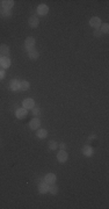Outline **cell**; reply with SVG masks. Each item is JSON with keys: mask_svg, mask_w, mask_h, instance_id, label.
I'll use <instances>...</instances> for the list:
<instances>
[{"mask_svg": "<svg viewBox=\"0 0 109 209\" xmlns=\"http://www.w3.org/2000/svg\"><path fill=\"white\" fill-rule=\"evenodd\" d=\"M36 12H37V14H38V15L44 16V15H47L48 13H49V7H48L45 4H41V5H38V6H37Z\"/></svg>", "mask_w": 109, "mask_h": 209, "instance_id": "cell-2", "label": "cell"}, {"mask_svg": "<svg viewBox=\"0 0 109 209\" xmlns=\"http://www.w3.org/2000/svg\"><path fill=\"white\" fill-rule=\"evenodd\" d=\"M28 25L30 26L31 28H37L38 25H40V20H38V17L35 16V15L30 16L29 20H28Z\"/></svg>", "mask_w": 109, "mask_h": 209, "instance_id": "cell-11", "label": "cell"}, {"mask_svg": "<svg viewBox=\"0 0 109 209\" xmlns=\"http://www.w3.org/2000/svg\"><path fill=\"white\" fill-rule=\"evenodd\" d=\"M67 158H69V155H67V152L65 150H61L57 153V161H59V163H62V164L67 161Z\"/></svg>", "mask_w": 109, "mask_h": 209, "instance_id": "cell-8", "label": "cell"}, {"mask_svg": "<svg viewBox=\"0 0 109 209\" xmlns=\"http://www.w3.org/2000/svg\"><path fill=\"white\" fill-rule=\"evenodd\" d=\"M25 47H26V49L29 51V50H31V49H34V47H35V38L34 37H27L26 38V41H25Z\"/></svg>", "mask_w": 109, "mask_h": 209, "instance_id": "cell-9", "label": "cell"}, {"mask_svg": "<svg viewBox=\"0 0 109 209\" xmlns=\"http://www.w3.org/2000/svg\"><path fill=\"white\" fill-rule=\"evenodd\" d=\"M28 57L30 58L31 61H37V59L40 58V54H38V51H37V50L31 49V50L28 51Z\"/></svg>", "mask_w": 109, "mask_h": 209, "instance_id": "cell-15", "label": "cell"}, {"mask_svg": "<svg viewBox=\"0 0 109 209\" xmlns=\"http://www.w3.org/2000/svg\"><path fill=\"white\" fill-rule=\"evenodd\" d=\"M100 28H101V29H100V32L102 33V34H108V32H109V23H102Z\"/></svg>", "mask_w": 109, "mask_h": 209, "instance_id": "cell-20", "label": "cell"}, {"mask_svg": "<svg viewBox=\"0 0 109 209\" xmlns=\"http://www.w3.org/2000/svg\"><path fill=\"white\" fill-rule=\"evenodd\" d=\"M1 15L5 17H11L12 16V11L11 9H2L1 11Z\"/></svg>", "mask_w": 109, "mask_h": 209, "instance_id": "cell-21", "label": "cell"}, {"mask_svg": "<svg viewBox=\"0 0 109 209\" xmlns=\"http://www.w3.org/2000/svg\"><path fill=\"white\" fill-rule=\"evenodd\" d=\"M90 26L94 28V29H99L100 27H101V20H100V17H97V16H93V17H91V20H90Z\"/></svg>", "mask_w": 109, "mask_h": 209, "instance_id": "cell-3", "label": "cell"}, {"mask_svg": "<svg viewBox=\"0 0 109 209\" xmlns=\"http://www.w3.org/2000/svg\"><path fill=\"white\" fill-rule=\"evenodd\" d=\"M27 114H28V111L25 109L23 107H22V108H16L15 109V116L19 119V120L25 119V117L27 116Z\"/></svg>", "mask_w": 109, "mask_h": 209, "instance_id": "cell-6", "label": "cell"}, {"mask_svg": "<svg viewBox=\"0 0 109 209\" xmlns=\"http://www.w3.org/2000/svg\"><path fill=\"white\" fill-rule=\"evenodd\" d=\"M81 151H82V155H84L85 157H92L94 155V150L91 145H85Z\"/></svg>", "mask_w": 109, "mask_h": 209, "instance_id": "cell-5", "label": "cell"}, {"mask_svg": "<svg viewBox=\"0 0 109 209\" xmlns=\"http://www.w3.org/2000/svg\"><path fill=\"white\" fill-rule=\"evenodd\" d=\"M93 35L95 36V37H101V35H102V33L100 32L99 29H96V30H94Z\"/></svg>", "mask_w": 109, "mask_h": 209, "instance_id": "cell-25", "label": "cell"}, {"mask_svg": "<svg viewBox=\"0 0 109 209\" xmlns=\"http://www.w3.org/2000/svg\"><path fill=\"white\" fill-rule=\"evenodd\" d=\"M1 5H2L4 9H12L14 6V1L13 0H4V1H1Z\"/></svg>", "mask_w": 109, "mask_h": 209, "instance_id": "cell-14", "label": "cell"}, {"mask_svg": "<svg viewBox=\"0 0 109 209\" xmlns=\"http://www.w3.org/2000/svg\"><path fill=\"white\" fill-rule=\"evenodd\" d=\"M48 191H49V185H48L44 180L41 181V182L38 184V192L41 194H45L48 193Z\"/></svg>", "mask_w": 109, "mask_h": 209, "instance_id": "cell-12", "label": "cell"}, {"mask_svg": "<svg viewBox=\"0 0 109 209\" xmlns=\"http://www.w3.org/2000/svg\"><path fill=\"white\" fill-rule=\"evenodd\" d=\"M58 148V143L56 141H50L49 142V149L50 150H56Z\"/></svg>", "mask_w": 109, "mask_h": 209, "instance_id": "cell-22", "label": "cell"}, {"mask_svg": "<svg viewBox=\"0 0 109 209\" xmlns=\"http://www.w3.org/2000/svg\"><path fill=\"white\" fill-rule=\"evenodd\" d=\"M31 111H32V115H34V116H38V115L41 114V109H40V107H34Z\"/></svg>", "mask_w": 109, "mask_h": 209, "instance_id": "cell-23", "label": "cell"}, {"mask_svg": "<svg viewBox=\"0 0 109 209\" xmlns=\"http://www.w3.org/2000/svg\"><path fill=\"white\" fill-rule=\"evenodd\" d=\"M36 136L40 138V140H44V138H47L48 136V131L45 129H37V132H36Z\"/></svg>", "mask_w": 109, "mask_h": 209, "instance_id": "cell-17", "label": "cell"}, {"mask_svg": "<svg viewBox=\"0 0 109 209\" xmlns=\"http://www.w3.org/2000/svg\"><path fill=\"white\" fill-rule=\"evenodd\" d=\"M29 127H30V129H32V130L40 129V127H41V120H40L38 117H34L30 122H29Z\"/></svg>", "mask_w": 109, "mask_h": 209, "instance_id": "cell-7", "label": "cell"}, {"mask_svg": "<svg viewBox=\"0 0 109 209\" xmlns=\"http://www.w3.org/2000/svg\"><path fill=\"white\" fill-rule=\"evenodd\" d=\"M11 49L7 44H0V55L1 56H8Z\"/></svg>", "mask_w": 109, "mask_h": 209, "instance_id": "cell-16", "label": "cell"}, {"mask_svg": "<svg viewBox=\"0 0 109 209\" xmlns=\"http://www.w3.org/2000/svg\"><path fill=\"white\" fill-rule=\"evenodd\" d=\"M29 88H30L29 81H27V80L20 81V91H28Z\"/></svg>", "mask_w": 109, "mask_h": 209, "instance_id": "cell-18", "label": "cell"}, {"mask_svg": "<svg viewBox=\"0 0 109 209\" xmlns=\"http://www.w3.org/2000/svg\"><path fill=\"white\" fill-rule=\"evenodd\" d=\"M50 194H52V195H56V194L58 193V186L56 185V184H51V185H49V191H48Z\"/></svg>", "mask_w": 109, "mask_h": 209, "instance_id": "cell-19", "label": "cell"}, {"mask_svg": "<svg viewBox=\"0 0 109 209\" xmlns=\"http://www.w3.org/2000/svg\"><path fill=\"white\" fill-rule=\"evenodd\" d=\"M22 107L25 109H32L35 107V101L31 99V98H28V99H25L23 102H22Z\"/></svg>", "mask_w": 109, "mask_h": 209, "instance_id": "cell-4", "label": "cell"}, {"mask_svg": "<svg viewBox=\"0 0 109 209\" xmlns=\"http://www.w3.org/2000/svg\"><path fill=\"white\" fill-rule=\"evenodd\" d=\"M5 76H6V73H5V69L0 67V80H2V79L5 78Z\"/></svg>", "mask_w": 109, "mask_h": 209, "instance_id": "cell-24", "label": "cell"}, {"mask_svg": "<svg viewBox=\"0 0 109 209\" xmlns=\"http://www.w3.org/2000/svg\"><path fill=\"white\" fill-rule=\"evenodd\" d=\"M9 90H12V91H19L20 90V81L17 80V79H12V80L9 81Z\"/></svg>", "mask_w": 109, "mask_h": 209, "instance_id": "cell-13", "label": "cell"}, {"mask_svg": "<svg viewBox=\"0 0 109 209\" xmlns=\"http://www.w3.org/2000/svg\"><path fill=\"white\" fill-rule=\"evenodd\" d=\"M56 180H57V177L55 173H48L47 176L44 177V181L47 182L48 185H51V184H56Z\"/></svg>", "mask_w": 109, "mask_h": 209, "instance_id": "cell-10", "label": "cell"}, {"mask_svg": "<svg viewBox=\"0 0 109 209\" xmlns=\"http://www.w3.org/2000/svg\"><path fill=\"white\" fill-rule=\"evenodd\" d=\"M12 64V62H11V58L8 57V56H2V57H0V67H2V69H8L9 66Z\"/></svg>", "mask_w": 109, "mask_h": 209, "instance_id": "cell-1", "label": "cell"}, {"mask_svg": "<svg viewBox=\"0 0 109 209\" xmlns=\"http://www.w3.org/2000/svg\"><path fill=\"white\" fill-rule=\"evenodd\" d=\"M58 148H59L61 150H65V149H66V145H65V143H61V144L58 145Z\"/></svg>", "mask_w": 109, "mask_h": 209, "instance_id": "cell-26", "label": "cell"}]
</instances>
